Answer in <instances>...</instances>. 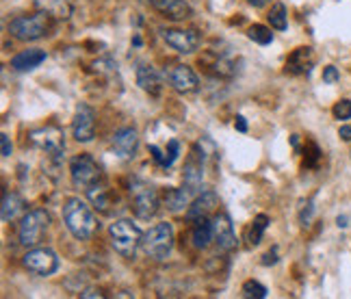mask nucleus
<instances>
[{
    "mask_svg": "<svg viewBox=\"0 0 351 299\" xmlns=\"http://www.w3.org/2000/svg\"><path fill=\"white\" fill-rule=\"evenodd\" d=\"M63 222H65V228L70 230L78 241L91 239L98 228L96 215H93L91 206L80 198H70L63 204Z\"/></svg>",
    "mask_w": 351,
    "mask_h": 299,
    "instance_id": "1",
    "label": "nucleus"
},
{
    "mask_svg": "<svg viewBox=\"0 0 351 299\" xmlns=\"http://www.w3.org/2000/svg\"><path fill=\"white\" fill-rule=\"evenodd\" d=\"M109 235H111V243L115 252L124 258H134L137 248L143 241V232L139 230V226L132 224L130 219H117L115 224H111Z\"/></svg>",
    "mask_w": 351,
    "mask_h": 299,
    "instance_id": "2",
    "label": "nucleus"
},
{
    "mask_svg": "<svg viewBox=\"0 0 351 299\" xmlns=\"http://www.w3.org/2000/svg\"><path fill=\"white\" fill-rule=\"evenodd\" d=\"M50 31V16L46 11L33 13V16H18L9 22V33L20 42H35Z\"/></svg>",
    "mask_w": 351,
    "mask_h": 299,
    "instance_id": "3",
    "label": "nucleus"
},
{
    "mask_svg": "<svg viewBox=\"0 0 351 299\" xmlns=\"http://www.w3.org/2000/svg\"><path fill=\"white\" fill-rule=\"evenodd\" d=\"M143 252L154 258V261H165L169 256L171 248H173V228L171 224L163 222V224H156L152 226L147 232L143 235Z\"/></svg>",
    "mask_w": 351,
    "mask_h": 299,
    "instance_id": "4",
    "label": "nucleus"
},
{
    "mask_svg": "<svg viewBox=\"0 0 351 299\" xmlns=\"http://www.w3.org/2000/svg\"><path fill=\"white\" fill-rule=\"evenodd\" d=\"M50 226V213L46 208H35L22 217L20 224V243L24 248H35L42 243Z\"/></svg>",
    "mask_w": 351,
    "mask_h": 299,
    "instance_id": "5",
    "label": "nucleus"
},
{
    "mask_svg": "<svg viewBox=\"0 0 351 299\" xmlns=\"http://www.w3.org/2000/svg\"><path fill=\"white\" fill-rule=\"evenodd\" d=\"M130 202H132V213L139 217V219H152L158 213L160 200L158 191L147 182L134 180L130 184Z\"/></svg>",
    "mask_w": 351,
    "mask_h": 299,
    "instance_id": "6",
    "label": "nucleus"
},
{
    "mask_svg": "<svg viewBox=\"0 0 351 299\" xmlns=\"http://www.w3.org/2000/svg\"><path fill=\"white\" fill-rule=\"evenodd\" d=\"M70 176H72V184L76 189H91L93 184H98L100 178H102V171H100V165L93 156L89 154H80V156H74L70 160Z\"/></svg>",
    "mask_w": 351,
    "mask_h": 299,
    "instance_id": "7",
    "label": "nucleus"
},
{
    "mask_svg": "<svg viewBox=\"0 0 351 299\" xmlns=\"http://www.w3.org/2000/svg\"><path fill=\"white\" fill-rule=\"evenodd\" d=\"M29 137H31L33 145L42 147L44 152H48L50 156H61L63 150H65V134L55 124H48V126L37 128V130H33L29 134Z\"/></svg>",
    "mask_w": 351,
    "mask_h": 299,
    "instance_id": "8",
    "label": "nucleus"
},
{
    "mask_svg": "<svg viewBox=\"0 0 351 299\" xmlns=\"http://www.w3.org/2000/svg\"><path fill=\"white\" fill-rule=\"evenodd\" d=\"M24 267L37 276H52L59 269V256L50 248H35L24 254Z\"/></svg>",
    "mask_w": 351,
    "mask_h": 299,
    "instance_id": "9",
    "label": "nucleus"
},
{
    "mask_svg": "<svg viewBox=\"0 0 351 299\" xmlns=\"http://www.w3.org/2000/svg\"><path fill=\"white\" fill-rule=\"evenodd\" d=\"M163 42L180 54H191L199 46V35L195 31H182V29H160Z\"/></svg>",
    "mask_w": 351,
    "mask_h": 299,
    "instance_id": "10",
    "label": "nucleus"
},
{
    "mask_svg": "<svg viewBox=\"0 0 351 299\" xmlns=\"http://www.w3.org/2000/svg\"><path fill=\"white\" fill-rule=\"evenodd\" d=\"M72 132H74V139L80 143H89L93 139V134H96V115H93L91 106H87V104L76 106Z\"/></svg>",
    "mask_w": 351,
    "mask_h": 299,
    "instance_id": "11",
    "label": "nucleus"
},
{
    "mask_svg": "<svg viewBox=\"0 0 351 299\" xmlns=\"http://www.w3.org/2000/svg\"><path fill=\"white\" fill-rule=\"evenodd\" d=\"M165 78L169 80V85L180 93H191L199 85L195 72L189 65H171L169 70H165Z\"/></svg>",
    "mask_w": 351,
    "mask_h": 299,
    "instance_id": "12",
    "label": "nucleus"
},
{
    "mask_svg": "<svg viewBox=\"0 0 351 299\" xmlns=\"http://www.w3.org/2000/svg\"><path fill=\"white\" fill-rule=\"evenodd\" d=\"M213 226H215V243H217V248L221 252H232L237 248V235H234L230 217L226 213H219L215 217Z\"/></svg>",
    "mask_w": 351,
    "mask_h": 299,
    "instance_id": "13",
    "label": "nucleus"
},
{
    "mask_svg": "<svg viewBox=\"0 0 351 299\" xmlns=\"http://www.w3.org/2000/svg\"><path fill=\"white\" fill-rule=\"evenodd\" d=\"M184 187L189 189V191L193 193H199L202 189V180H204V160H202L199 152L193 147L191 150V156H189V160L184 163Z\"/></svg>",
    "mask_w": 351,
    "mask_h": 299,
    "instance_id": "14",
    "label": "nucleus"
},
{
    "mask_svg": "<svg viewBox=\"0 0 351 299\" xmlns=\"http://www.w3.org/2000/svg\"><path fill=\"white\" fill-rule=\"evenodd\" d=\"M217 206H219L217 193H215V191H202L191 204H189L186 219L189 222H197V219H202V217H208Z\"/></svg>",
    "mask_w": 351,
    "mask_h": 299,
    "instance_id": "15",
    "label": "nucleus"
},
{
    "mask_svg": "<svg viewBox=\"0 0 351 299\" xmlns=\"http://www.w3.org/2000/svg\"><path fill=\"white\" fill-rule=\"evenodd\" d=\"M137 145H139L137 130L130 128V126L119 128L113 134V150H115V154H119L121 158H130L134 152H137Z\"/></svg>",
    "mask_w": 351,
    "mask_h": 299,
    "instance_id": "16",
    "label": "nucleus"
},
{
    "mask_svg": "<svg viewBox=\"0 0 351 299\" xmlns=\"http://www.w3.org/2000/svg\"><path fill=\"white\" fill-rule=\"evenodd\" d=\"M46 61V50L42 48H29V50H22L18 52L16 57L11 59V67L18 72H29V70H35Z\"/></svg>",
    "mask_w": 351,
    "mask_h": 299,
    "instance_id": "17",
    "label": "nucleus"
},
{
    "mask_svg": "<svg viewBox=\"0 0 351 299\" xmlns=\"http://www.w3.org/2000/svg\"><path fill=\"white\" fill-rule=\"evenodd\" d=\"M152 7L169 20H184L191 18V7L184 0H152Z\"/></svg>",
    "mask_w": 351,
    "mask_h": 299,
    "instance_id": "18",
    "label": "nucleus"
},
{
    "mask_svg": "<svg viewBox=\"0 0 351 299\" xmlns=\"http://www.w3.org/2000/svg\"><path fill=\"white\" fill-rule=\"evenodd\" d=\"M313 63H315L313 48H297V50H293V54L287 61V72L289 74H306L313 70Z\"/></svg>",
    "mask_w": 351,
    "mask_h": 299,
    "instance_id": "19",
    "label": "nucleus"
},
{
    "mask_svg": "<svg viewBox=\"0 0 351 299\" xmlns=\"http://www.w3.org/2000/svg\"><path fill=\"white\" fill-rule=\"evenodd\" d=\"M215 239V226L208 217H202V219L195 222L193 230H191V241L197 250H206L210 246V241Z\"/></svg>",
    "mask_w": 351,
    "mask_h": 299,
    "instance_id": "20",
    "label": "nucleus"
},
{
    "mask_svg": "<svg viewBox=\"0 0 351 299\" xmlns=\"http://www.w3.org/2000/svg\"><path fill=\"white\" fill-rule=\"evenodd\" d=\"M137 85L147 91V93H152V96H156L158 89H160V76L158 72L154 70L152 65H139L137 67Z\"/></svg>",
    "mask_w": 351,
    "mask_h": 299,
    "instance_id": "21",
    "label": "nucleus"
},
{
    "mask_svg": "<svg viewBox=\"0 0 351 299\" xmlns=\"http://www.w3.org/2000/svg\"><path fill=\"white\" fill-rule=\"evenodd\" d=\"M24 200L18 195V193H7L3 198V206H0V215H3V222L5 224H11V222H16L18 217L24 213Z\"/></svg>",
    "mask_w": 351,
    "mask_h": 299,
    "instance_id": "22",
    "label": "nucleus"
},
{
    "mask_svg": "<svg viewBox=\"0 0 351 299\" xmlns=\"http://www.w3.org/2000/svg\"><path fill=\"white\" fill-rule=\"evenodd\" d=\"M195 193L193 191H189L186 187H182V189H169V191L165 193V206L169 208V211H182L184 206H189L191 204V198H193Z\"/></svg>",
    "mask_w": 351,
    "mask_h": 299,
    "instance_id": "23",
    "label": "nucleus"
},
{
    "mask_svg": "<svg viewBox=\"0 0 351 299\" xmlns=\"http://www.w3.org/2000/svg\"><path fill=\"white\" fill-rule=\"evenodd\" d=\"M87 195L93 204V208H98L100 213H109L111 206V198H109V189L102 187L100 182L93 184L91 189H87Z\"/></svg>",
    "mask_w": 351,
    "mask_h": 299,
    "instance_id": "24",
    "label": "nucleus"
},
{
    "mask_svg": "<svg viewBox=\"0 0 351 299\" xmlns=\"http://www.w3.org/2000/svg\"><path fill=\"white\" fill-rule=\"evenodd\" d=\"M267 226H269V217H267V215H258V217H256V219L252 222V226H250V230H247V241H250V246H252V248H256V246H258V243L263 241Z\"/></svg>",
    "mask_w": 351,
    "mask_h": 299,
    "instance_id": "25",
    "label": "nucleus"
},
{
    "mask_svg": "<svg viewBox=\"0 0 351 299\" xmlns=\"http://www.w3.org/2000/svg\"><path fill=\"white\" fill-rule=\"evenodd\" d=\"M267 20H269V24H271V29L287 31V26H289V22H287V7L282 5V3H276L271 7V11H269Z\"/></svg>",
    "mask_w": 351,
    "mask_h": 299,
    "instance_id": "26",
    "label": "nucleus"
},
{
    "mask_svg": "<svg viewBox=\"0 0 351 299\" xmlns=\"http://www.w3.org/2000/svg\"><path fill=\"white\" fill-rule=\"evenodd\" d=\"M247 37L252 39L254 44H261V46H269V44L274 42V33L265 24H254V26H250Z\"/></svg>",
    "mask_w": 351,
    "mask_h": 299,
    "instance_id": "27",
    "label": "nucleus"
},
{
    "mask_svg": "<svg viewBox=\"0 0 351 299\" xmlns=\"http://www.w3.org/2000/svg\"><path fill=\"white\" fill-rule=\"evenodd\" d=\"M267 287H263L261 282H256V280H247L245 284H243V297H247V299H265L267 297Z\"/></svg>",
    "mask_w": 351,
    "mask_h": 299,
    "instance_id": "28",
    "label": "nucleus"
},
{
    "mask_svg": "<svg viewBox=\"0 0 351 299\" xmlns=\"http://www.w3.org/2000/svg\"><path fill=\"white\" fill-rule=\"evenodd\" d=\"M332 113L336 119H351V100H341V102H336L334 108H332Z\"/></svg>",
    "mask_w": 351,
    "mask_h": 299,
    "instance_id": "29",
    "label": "nucleus"
},
{
    "mask_svg": "<svg viewBox=\"0 0 351 299\" xmlns=\"http://www.w3.org/2000/svg\"><path fill=\"white\" fill-rule=\"evenodd\" d=\"M313 217H315V202H313V200H308V202L304 204L302 213H300V222H302V226L308 228L310 222H313Z\"/></svg>",
    "mask_w": 351,
    "mask_h": 299,
    "instance_id": "30",
    "label": "nucleus"
},
{
    "mask_svg": "<svg viewBox=\"0 0 351 299\" xmlns=\"http://www.w3.org/2000/svg\"><path fill=\"white\" fill-rule=\"evenodd\" d=\"M341 80V74L339 70H336L334 65H328L326 70H323V83H328V85H336Z\"/></svg>",
    "mask_w": 351,
    "mask_h": 299,
    "instance_id": "31",
    "label": "nucleus"
},
{
    "mask_svg": "<svg viewBox=\"0 0 351 299\" xmlns=\"http://www.w3.org/2000/svg\"><path fill=\"white\" fill-rule=\"evenodd\" d=\"M178 152H180V143L178 141H176V139H171L169 141V150H167V163H165V167H169L171 165V163L176 160V158H178Z\"/></svg>",
    "mask_w": 351,
    "mask_h": 299,
    "instance_id": "32",
    "label": "nucleus"
},
{
    "mask_svg": "<svg viewBox=\"0 0 351 299\" xmlns=\"http://www.w3.org/2000/svg\"><path fill=\"white\" fill-rule=\"evenodd\" d=\"M59 3H61V0H35V7L39 11H52Z\"/></svg>",
    "mask_w": 351,
    "mask_h": 299,
    "instance_id": "33",
    "label": "nucleus"
},
{
    "mask_svg": "<svg viewBox=\"0 0 351 299\" xmlns=\"http://www.w3.org/2000/svg\"><path fill=\"white\" fill-rule=\"evenodd\" d=\"M0 143H3V156H11L13 152V145H11V139H9V134H0Z\"/></svg>",
    "mask_w": 351,
    "mask_h": 299,
    "instance_id": "34",
    "label": "nucleus"
},
{
    "mask_svg": "<svg viewBox=\"0 0 351 299\" xmlns=\"http://www.w3.org/2000/svg\"><path fill=\"white\" fill-rule=\"evenodd\" d=\"M265 267H269V265H276L278 263V248H274L271 252H267L265 256H263V261H261Z\"/></svg>",
    "mask_w": 351,
    "mask_h": 299,
    "instance_id": "35",
    "label": "nucleus"
},
{
    "mask_svg": "<svg viewBox=\"0 0 351 299\" xmlns=\"http://www.w3.org/2000/svg\"><path fill=\"white\" fill-rule=\"evenodd\" d=\"M150 152H152V158L158 163V165H163V167H165L167 158L163 156V152H160V147H158V145H150Z\"/></svg>",
    "mask_w": 351,
    "mask_h": 299,
    "instance_id": "36",
    "label": "nucleus"
},
{
    "mask_svg": "<svg viewBox=\"0 0 351 299\" xmlns=\"http://www.w3.org/2000/svg\"><path fill=\"white\" fill-rule=\"evenodd\" d=\"M80 297H83V299H102L104 297V293H100V291H96V289H87V291H83V293H80Z\"/></svg>",
    "mask_w": 351,
    "mask_h": 299,
    "instance_id": "37",
    "label": "nucleus"
},
{
    "mask_svg": "<svg viewBox=\"0 0 351 299\" xmlns=\"http://www.w3.org/2000/svg\"><path fill=\"white\" fill-rule=\"evenodd\" d=\"M234 128H237L239 132H247V121H245V117H243V115H237V119H234Z\"/></svg>",
    "mask_w": 351,
    "mask_h": 299,
    "instance_id": "38",
    "label": "nucleus"
},
{
    "mask_svg": "<svg viewBox=\"0 0 351 299\" xmlns=\"http://www.w3.org/2000/svg\"><path fill=\"white\" fill-rule=\"evenodd\" d=\"M339 137H341L343 141H351V124H347V126H343V128L339 130Z\"/></svg>",
    "mask_w": 351,
    "mask_h": 299,
    "instance_id": "39",
    "label": "nucleus"
},
{
    "mask_svg": "<svg viewBox=\"0 0 351 299\" xmlns=\"http://www.w3.org/2000/svg\"><path fill=\"white\" fill-rule=\"evenodd\" d=\"M247 3L252 5V7H256V9H261V7H265L269 0H247Z\"/></svg>",
    "mask_w": 351,
    "mask_h": 299,
    "instance_id": "40",
    "label": "nucleus"
},
{
    "mask_svg": "<svg viewBox=\"0 0 351 299\" xmlns=\"http://www.w3.org/2000/svg\"><path fill=\"white\" fill-rule=\"evenodd\" d=\"M347 217H339V228H347Z\"/></svg>",
    "mask_w": 351,
    "mask_h": 299,
    "instance_id": "41",
    "label": "nucleus"
},
{
    "mask_svg": "<svg viewBox=\"0 0 351 299\" xmlns=\"http://www.w3.org/2000/svg\"><path fill=\"white\" fill-rule=\"evenodd\" d=\"M141 3H152V0H141Z\"/></svg>",
    "mask_w": 351,
    "mask_h": 299,
    "instance_id": "42",
    "label": "nucleus"
}]
</instances>
